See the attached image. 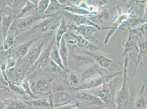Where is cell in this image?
<instances>
[{
    "label": "cell",
    "instance_id": "cell-21",
    "mask_svg": "<svg viewBox=\"0 0 147 109\" xmlns=\"http://www.w3.org/2000/svg\"><path fill=\"white\" fill-rule=\"evenodd\" d=\"M116 7H113L111 9L103 8L96 15H94L90 18L92 21L96 24L104 25L110 20L111 16L115 10Z\"/></svg>",
    "mask_w": 147,
    "mask_h": 109
},
{
    "label": "cell",
    "instance_id": "cell-33",
    "mask_svg": "<svg viewBox=\"0 0 147 109\" xmlns=\"http://www.w3.org/2000/svg\"><path fill=\"white\" fill-rule=\"evenodd\" d=\"M147 23L142 25L141 26L135 27L134 29H131L128 31L129 33H131L135 35L138 38L139 40H141L142 38L147 37Z\"/></svg>",
    "mask_w": 147,
    "mask_h": 109
},
{
    "label": "cell",
    "instance_id": "cell-7",
    "mask_svg": "<svg viewBox=\"0 0 147 109\" xmlns=\"http://www.w3.org/2000/svg\"><path fill=\"white\" fill-rule=\"evenodd\" d=\"M54 16L47 15H39L37 13L23 18L16 19L13 23L14 27V35L17 37L20 33L31 29L33 25L44 19ZM56 17V16H55Z\"/></svg>",
    "mask_w": 147,
    "mask_h": 109
},
{
    "label": "cell",
    "instance_id": "cell-46",
    "mask_svg": "<svg viewBox=\"0 0 147 109\" xmlns=\"http://www.w3.org/2000/svg\"><path fill=\"white\" fill-rule=\"evenodd\" d=\"M0 15H1V14H0Z\"/></svg>",
    "mask_w": 147,
    "mask_h": 109
},
{
    "label": "cell",
    "instance_id": "cell-39",
    "mask_svg": "<svg viewBox=\"0 0 147 109\" xmlns=\"http://www.w3.org/2000/svg\"><path fill=\"white\" fill-rule=\"evenodd\" d=\"M18 61L16 58L9 54V56L7 57V62L6 63L7 70L14 69L16 66Z\"/></svg>",
    "mask_w": 147,
    "mask_h": 109
},
{
    "label": "cell",
    "instance_id": "cell-16",
    "mask_svg": "<svg viewBox=\"0 0 147 109\" xmlns=\"http://www.w3.org/2000/svg\"><path fill=\"white\" fill-rule=\"evenodd\" d=\"M71 57L73 65L76 70H84L96 63L93 58L87 54H73Z\"/></svg>",
    "mask_w": 147,
    "mask_h": 109
},
{
    "label": "cell",
    "instance_id": "cell-28",
    "mask_svg": "<svg viewBox=\"0 0 147 109\" xmlns=\"http://www.w3.org/2000/svg\"><path fill=\"white\" fill-rule=\"evenodd\" d=\"M58 52L61 57V60L64 67L65 69H69L68 68L69 64V51L67 49V44L65 38V35L62 37L61 42L58 47Z\"/></svg>",
    "mask_w": 147,
    "mask_h": 109
},
{
    "label": "cell",
    "instance_id": "cell-4",
    "mask_svg": "<svg viewBox=\"0 0 147 109\" xmlns=\"http://www.w3.org/2000/svg\"><path fill=\"white\" fill-rule=\"evenodd\" d=\"M46 38L47 36L34 43L24 58L19 60L26 72L38 59L43 49L47 44L46 42H48V39Z\"/></svg>",
    "mask_w": 147,
    "mask_h": 109
},
{
    "label": "cell",
    "instance_id": "cell-13",
    "mask_svg": "<svg viewBox=\"0 0 147 109\" xmlns=\"http://www.w3.org/2000/svg\"><path fill=\"white\" fill-rule=\"evenodd\" d=\"M46 36H47V35H43L42 36L34 37L25 42L19 44L18 45L14 47L13 50L9 54L16 58L18 61L23 59L27 54L32 44Z\"/></svg>",
    "mask_w": 147,
    "mask_h": 109
},
{
    "label": "cell",
    "instance_id": "cell-11",
    "mask_svg": "<svg viewBox=\"0 0 147 109\" xmlns=\"http://www.w3.org/2000/svg\"><path fill=\"white\" fill-rule=\"evenodd\" d=\"M70 39L68 41L69 43L76 48L79 49L80 50L87 51L90 53H95L98 51L100 49L94 45L85 38L76 34L73 32H70Z\"/></svg>",
    "mask_w": 147,
    "mask_h": 109
},
{
    "label": "cell",
    "instance_id": "cell-31",
    "mask_svg": "<svg viewBox=\"0 0 147 109\" xmlns=\"http://www.w3.org/2000/svg\"><path fill=\"white\" fill-rule=\"evenodd\" d=\"M50 59L53 61L55 64H56L58 66H59L63 70L65 71L67 73H69L70 72V70L67 69L65 68V67H64L61 57L59 54V52H58V48L57 47L55 42L53 44L52 49H51V51Z\"/></svg>",
    "mask_w": 147,
    "mask_h": 109
},
{
    "label": "cell",
    "instance_id": "cell-20",
    "mask_svg": "<svg viewBox=\"0 0 147 109\" xmlns=\"http://www.w3.org/2000/svg\"><path fill=\"white\" fill-rule=\"evenodd\" d=\"M102 69L96 63L90 67L86 68L84 70L80 79V84H82L86 81L100 76L103 74Z\"/></svg>",
    "mask_w": 147,
    "mask_h": 109
},
{
    "label": "cell",
    "instance_id": "cell-1",
    "mask_svg": "<svg viewBox=\"0 0 147 109\" xmlns=\"http://www.w3.org/2000/svg\"><path fill=\"white\" fill-rule=\"evenodd\" d=\"M129 61V57H126L123 61L122 85L116 94L114 99V104L116 109H126L129 102L131 94L129 79L128 75Z\"/></svg>",
    "mask_w": 147,
    "mask_h": 109
},
{
    "label": "cell",
    "instance_id": "cell-40",
    "mask_svg": "<svg viewBox=\"0 0 147 109\" xmlns=\"http://www.w3.org/2000/svg\"><path fill=\"white\" fill-rule=\"evenodd\" d=\"M80 103L78 102L76 103H68L64 104L61 106L54 107L53 109H78L80 106Z\"/></svg>",
    "mask_w": 147,
    "mask_h": 109
},
{
    "label": "cell",
    "instance_id": "cell-24",
    "mask_svg": "<svg viewBox=\"0 0 147 109\" xmlns=\"http://www.w3.org/2000/svg\"><path fill=\"white\" fill-rule=\"evenodd\" d=\"M147 79L142 85L141 90L135 99V109H147Z\"/></svg>",
    "mask_w": 147,
    "mask_h": 109
},
{
    "label": "cell",
    "instance_id": "cell-35",
    "mask_svg": "<svg viewBox=\"0 0 147 109\" xmlns=\"http://www.w3.org/2000/svg\"><path fill=\"white\" fill-rule=\"evenodd\" d=\"M16 42V37L13 34L12 35H8L6 39L3 42V48L5 51H9L11 49Z\"/></svg>",
    "mask_w": 147,
    "mask_h": 109
},
{
    "label": "cell",
    "instance_id": "cell-37",
    "mask_svg": "<svg viewBox=\"0 0 147 109\" xmlns=\"http://www.w3.org/2000/svg\"><path fill=\"white\" fill-rule=\"evenodd\" d=\"M49 0L38 1L36 7L37 13L39 15H44L49 6Z\"/></svg>",
    "mask_w": 147,
    "mask_h": 109
},
{
    "label": "cell",
    "instance_id": "cell-36",
    "mask_svg": "<svg viewBox=\"0 0 147 109\" xmlns=\"http://www.w3.org/2000/svg\"><path fill=\"white\" fill-rule=\"evenodd\" d=\"M67 79L68 81L69 84L71 86V89H73L79 86V79L75 73H72L71 72L67 73Z\"/></svg>",
    "mask_w": 147,
    "mask_h": 109
},
{
    "label": "cell",
    "instance_id": "cell-32",
    "mask_svg": "<svg viewBox=\"0 0 147 109\" xmlns=\"http://www.w3.org/2000/svg\"><path fill=\"white\" fill-rule=\"evenodd\" d=\"M47 71L49 73V75L55 76V75H59L63 79H67V73L63 70L59 66H58L53 61L50 59L49 65L46 69Z\"/></svg>",
    "mask_w": 147,
    "mask_h": 109
},
{
    "label": "cell",
    "instance_id": "cell-29",
    "mask_svg": "<svg viewBox=\"0 0 147 109\" xmlns=\"http://www.w3.org/2000/svg\"><path fill=\"white\" fill-rule=\"evenodd\" d=\"M147 53V41L141 42V40L138 41V51L136 56L135 67L132 75H134L136 72L137 67L141 63L143 56Z\"/></svg>",
    "mask_w": 147,
    "mask_h": 109
},
{
    "label": "cell",
    "instance_id": "cell-5",
    "mask_svg": "<svg viewBox=\"0 0 147 109\" xmlns=\"http://www.w3.org/2000/svg\"><path fill=\"white\" fill-rule=\"evenodd\" d=\"M51 88L54 107L72 102L74 100L70 93L71 91L64 84L53 80Z\"/></svg>",
    "mask_w": 147,
    "mask_h": 109
},
{
    "label": "cell",
    "instance_id": "cell-42",
    "mask_svg": "<svg viewBox=\"0 0 147 109\" xmlns=\"http://www.w3.org/2000/svg\"><path fill=\"white\" fill-rule=\"evenodd\" d=\"M0 90H5V91H8V88L7 87H5L0 84Z\"/></svg>",
    "mask_w": 147,
    "mask_h": 109
},
{
    "label": "cell",
    "instance_id": "cell-19",
    "mask_svg": "<svg viewBox=\"0 0 147 109\" xmlns=\"http://www.w3.org/2000/svg\"><path fill=\"white\" fill-rule=\"evenodd\" d=\"M16 15H13L11 12L9 13L3 12L0 15L3 42L5 41L8 35V32L10 29H11L13 23L16 19Z\"/></svg>",
    "mask_w": 147,
    "mask_h": 109
},
{
    "label": "cell",
    "instance_id": "cell-38",
    "mask_svg": "<svg viewBox=\"0 0 147 109\" xmlns=\"http://www.w3.org/2000/svg\"><path fill=\"white\" fill-rule=\"evenodd\" d=\"M4 3L5 6L13 9L20 8L21 9L25 5V1H5Z\"/></svg>",
    "mask_w": 147,
    "mask_h": 109
},
{
    "label": "cell",
    "instance_id": "cell-14",
    "mask_svg": "<svg viewBox=\"0 0 147 109\" xmlns=\"http://www.w3.org/2000/svg\"><path fill=\"white\" fill-rule=\"evenodd\" d=\"M62 15H63L66 18L70 20L73 21V24L77 26H93L100 30L104 31L106 30H109L110 26L106 27H102L99 25L96 24L93 21H92L90 18V17H86V16H82V15H78L73 14L71 13L67 12L66 11H63Z\"/></svg>",
    "mask_w": 147,
    "mask_h": 109
},
{
    "label": "cell",
    "instance_id": "cell-6",
    "mask_svg": "<svg viewBox=\"0 0 147 109\" xmlns=\"http://www.w3.org/2000/svg\"><path fill=\"white\" fill-rule=\"evenodd\" d=\"M119 84L118 77L109 82H104L96 91V95L104 103V105H110L114 104L115 91Z\"/></svg>",
    "mask_w": 147,
    "mask_h": 109
},
{
    "label": "cell",
    "instance_id": "cell-30",
    "mask_svg": "<svg viewBox=\"0 0 147 109\" xmlns=\"http://www.w3.org/2000/svg\"><path fill=\"white\" fill-rule=\"evenodd\" d=\"M68 30H69V28L67 26V21L63 17V15H62L60 24L56 30L55 36V44L58 48L59 47V45L61 42L62 37L67 33Z\"/></svg>",
    "mask_w": 147,
    "mask_h": 109
},
{
    "label": "cell",
    "instance_id": "cell-26",
    "mask_svg": "<svg viewBox=\"0 0 147 109\" xmlns=\"http://www.w3.org/2000/svg\"><path fill=\"white\" fill-rule=\"evenodd\" d=\"M49 101L45 99H38L31 101H26L25 103L34 109H51L53 104L52 96H49Z\"/></svg>",
    "mask_w": 147,
    "mask_h": 109
},
{
    "label": "cell",
    "instance_id": "cell-41",
    "mask_svg": "<svg viewBox=\"0 0 147 109\" xmlns=\"http://www.w3.org/2000/svg\"><path fill=\"white\" fill-rule=\"evenodd\" d=\"M0 84L1 85L7 87V84L6 82L5 81V80L3 79V76L2 75V74L1 73V71H0Z\"/></svg>",
    "mask_w": 147,
    "mask_h": 109
},
{
    "label": "cell",
    "instance_id": "cell-22",
    "mask_svg": "<svg viewBox=\"0 0 147 109\" xmlns=\"http://www.w3.org/2000/svg\"><path fill=\"white\" fill-rule=\"evenodd\" d=\"M28 105L17 98L5 99L0 101V109H28Z\"/></svg>",
    "mask_w": 147,
    "mask_h": 109
},
{
    "label": "cell",
    "instance_id": "cell-17",
    "mask_svg": "<svg viewBox=\"0 0 147 109\" xmlns=\"http://www.w3.org/2000/svg\"><path fill=\"white\" fill-rule=\"evenodd\" d=\"M138 39L134 35L129 33L128 37L123 41V51L121 56L129 57L132 53L138 51Z\"/></svg>",
    "mask_w": 147,
    "mask_h": 109
},
{
    "label": "cell",
    "instance_id": "cell-12",
    "mask_svg": "<svg viewBox=\"0 0 147 109\" xmlns=\"http://www.w3.org/2000/svg\"><path fill=\"white\" fill-rule=\"evenodd\" d=\"M68 28H69V30L71 32H73L76 34L79 35L92 44L93 43L96 44L99 42V40L98 39L93 35L96 32L100 31L101 30H100L99 29H98L95 27L91 26H77L72 24Z\"/></svg>",
    "mask_w": 147,
    "mask_h": 109
},
{
    "label": "cell",
    "instance_id": "cell-43",
    "mask_svg": "<svg viewBox=\"0 0 147 109\" xmlns=\"http://www.w3.org/2000/svg\"><path fill=\"white\" fill-rule=\"evenodd\" d=\"M5 90H0V93H2V92H5Z\"/></svg>",
    "mask_w": 147,
    "mask_h": 109
},
{
    "label": "cell",
    "instance_id": "cell-10",
    "mask_svg": "<svg viewBox=\"0 0 147 109\" xmlns=\"http://www.w3.org/2000/svg\"><path fill=\"white\" fill-rule=\"evenodd\" d=\"M62 14L56 17H49L37 23L36 24L32 27L31 31L35 33H47L57 30L59 25Z\"/></svg>",
    "mask_w": 147,
    "mask_h": 109
},
{
    "label": "cell",
    "instance_id": "cell-34",
    "mask_svg": "<svg viewBox=\"0 0 147 109\" xmlns=\"http://www.w3.org/2000/svg\"><path fill=\"white\" fill-rule=\"evenodd\" d=\"M18 85L23 89L27 96L31 98H36L37 97L32 91L31 84L29 81V79L25 78L21 81V82H20V83H19Z\"/></svg>",
    "mask_w": 147,
    "mask_h": 109
},
{
    "label": "cell",
    "instance_id": "cell-27",
    "mask_svg": "<svg viewBox=\"0 0 147 109\" xmlns=\"http://www.w3.org/2000/svg\"><path fill=\"white\" fill-rule=\"evenodd\" d=\"M64 6L65 5H62L59 1L51 0L49 1V6L45 13V14L54 17L61 15L64 11L63 8Z\"/></svg>",
    "mask_w": 147,
    "mask_h": 109
},
{
    "label": "cell",
    "instance_id": "cell-2",
    "mask_svg": "<svg viewBox=\"0 0 147 109\" xmlns=\"http://www.w3.org/2000/svg\"><path fill=\"white\" fill-rule=\"evenodd\" d=\"M55 36L53 37L50 42L48 43L36 62L30 67L25 74V78L28 79L35 77L38 74L46 69L50 62V53L52 48L55 44Z\"/></svg>",
    "mask_w": 147,
    "mask_h": 109
},
{
    "label": "cell",
    "instance_id": "cell-44",
    "mask_svg": "<svg viewBox=\"0 0 147 109\" xmlns=\"http://www.w3.org/2000/svg\"><path fill=\"white\" fill-rule=\"evenodd\" d=\"M109 109V108H103V109Z\"/></svg>",
    "mask_w": 147,
    "mask_h": 109
},
{
    "label": "cell",
    "instance_id": "cell-15",
    "mask_svg": "<svg viewBox=\"0 0 147 109\" xmlns=\"http://www.w3.org/2000/svg\"><path fill=\"white\" fill-rule=\"evenodd\" d=\"M79 103L90 106H101L104 105L101 99L96 95L85 91H79L75 97Z\"/></svg>",
    "mask_w": 147,
    "mask_h": 109
},
{
    "label": "cell",
    "instance_id": "cell-25",
    "mask_svg": "<svg viewBox=\"0 0 147 109\" xmlns=\"http://www.w3.org/2000/svg\"><path fill=\"white\" fill-rule=\"evenodd\" d=\"M147 23V20L141 17H137L134 14L120 26L119 29L121 30L128 31L134 29L135 27Z\"/></svg>",
    "mask_w": 147,
    "mask_h": 109
},
{
    "label": "cell",
    "instance_id": "cell-8",
    "mask_svg": "<svg viewBox=\"0 0 147 109\" xmlns=\"http://www.w3.org/2000/svg\"><path fill=\"white\" fill-rule=\"evenodd\" d=\"M117 15L115 16L113 24L110 26V29L109 30L108 33L107 34L104 38V44L105 45L109 43L110 38L114 35L116 31L119 29L120 26L123 24L125 21H126L129 17H131L132 15L134 14L132 11L134 9L133 5L131 6L129 11H123L119 6L117 7Z\"/></svg>",
    "mask_w": 147,
    "mask_h": 109
},
{
    "label": "cell",
    "instance_id": "cell-9",
    "mask_svg": "<svg viewBox=\"0 0 147 109\" xmlns=\"http://www.w3.org/2000/svg\"><path fill=\"white\" fill-rule=\"evenodd\" d=\"M55 79L54 76L49 74L48 76H45L37 79L35 82L31 84L32 92L36 95L52 96V83Z\"/></svg>",
    "mask_w": 147,
    "mask_h": 109
},
{
    "label": "cell",
    "instance_id": "cell-3",
    "mask_svg": "<svg viewBox=\"0 0 147 109\" xmlns=\"http://www.w3.org/2000/svg\"><path fill=\"white\" fill-rule=\"evenodd\" d=\"M80 51L90 56L100 68H103L111 73H115L121 70H120L121 66L120 62L115 60L114 57L112 56L104 54L98 51L95 53H90L84 50H80Z\"/></svg>",
    "mask_w": 147,
    "mask_h": 109
},
{
    "label": "cell",
    "instance_id": "cell-45",
    "mask_svg": "<svg viewBox=\"0 0 147 109\" xmlns=\"http://www.w3.org/2000/svg\"><path fill=\"white\" fill-rule=\"evenodd\" d=\"M0 60H1V55H0Z\"/></svg>",
    "mask_w": 147,
    "mask_h": 109
},
{
    "label": "cell",
    "instance_id": "cell-18",
    "mask_svg": "<svg viewBox=\"0 0 147 109\" xmlns=\"http://www.w3.org/2000/svg\"><path fill=\"white\" fill-rule=\"evenodd\" d=\"M105 81L104 74H102L100 76L96 77L95 78L91 79L85 82L79 84L77 87L71 89V92H79L83 91L84 90H91L100 87Z\"/></svg>",
    "mask_w": 147,
    "mask_h": 109
},
{
    "label": "cell",
    "instance_id": "cell-23",
    "mask_svg": "<svg viewBox=\"0 0 147 109\" xmlns=\"http://www.w3.org/2000/svg\"><path fill=\"white\" fill-rule=\"evenodd\" d=\"M38 1H25V5L20 10L16 19L23 18L37 13L36 7Z\"/></svg>",
    "mask_w": 147,
    "mask_h": 109
}]
</instances>
